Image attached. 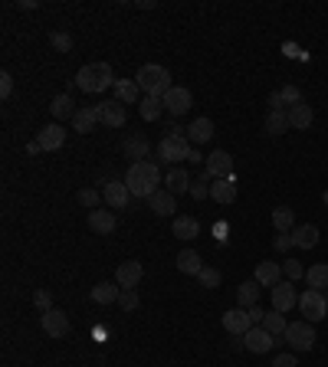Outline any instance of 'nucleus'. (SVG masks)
<instances>
[{"mask_svg": "<svg viewBox=\"0 0 328 367\" xmlns=\"http://www.w3.org/2000/svg\"><path fill=\"white\" fill-rule=\"evenodd\" d=\"M125 184H128L132 197H145L148 200L151 193L158 191V184H161V171H158L154 161H134L125 171Z\"/></svg>", "mask_w": 328, "mask_h": 367, "instance_id": "obj_1", "label": "nucleus"}, {"mask_svg": "<svg viewBox=\"0 0 328 367\" xmlns=\"http://www.w3.org/2000/svg\"><path fill=\"white\" fill-rule=\"evenodd\" d=\"M115 82L119 79H115L108 62H89V66H82L75 73V86L82 88V92H89V95H99L105 88H115Z\"/></svg>", "mask_w": 328, "mask_h": 367, "instance_id": "obj_2", "label": "nucleus"}, {"mask_svg": "<svg viewBox=\"0 0 328 367\" xmlns=\"http://www.w3.org/2000/svg\"><path fill=\"white\" fill-rule=\"evenodd\" d=\"M134 82H138V88H141L145 95H154V99H164V95L174 88V82H171V73H167L164 66H158V62L141 66V69L134 73Z\"/></svg>", "mask_w": 328, "mask_h": 367, "instance_id": "obj_3", "label": "nucleus"}, {"mask_svg": "<svg viewBox=\"0 0 328 367\" xmlns=\"http://www.w3.org/2000/svg\"><path fill=\"white\" fill-rule=\"evenodd\" d=\"M187 158H191L187 134H164L161 141H158V161L178 164V161H187Z\"/></svg>", "mask_w": 328, "mask_h": 367, "instance_id": "obj_4", "label": "nucleus"}, {"mask_svg": "<svg viewBox=\"0 0 328 367\" xmlns=\"http://www.w3.org/2000/svg\"><path fill=\"white\" fill-rule=\"evenodd\" d=\"M285 344L292 348V351H312L315 348V328L312 322H289V328H285Z\"/></svg>", "mask_w": 328, "mask_h": 367, "instance_id": "obj_5", "label": "nucleus"}, {"mask_svg": "<svg viewBox=\"0 0 328 367\" xmlns=\"http://www.w3.org/2000/svg\"><path fill=\"white\" fill-rule=\"evenodd\" d=\"M298 309L305 315V322H322L328 318V302H325V292H315V289H305L298 295Z\"/></svg>", "mask_w": 328, "mask_h": 367, "instance_id": "obj_6", "label": "nucleus"}, {"mask_svg": "<svg viewBox=\"0 0 328 367\" xmlns=\"http://www.w3.org/2000/svg\"><path fill=\"white\" fill-rule=\"evenodd\" d=\"M102 197L112 210H128V204H132V191H128V184L119 180V177H108V180H105Z\"/></svg>", "mask_w": 328, "mask_h": 367, "instance_id": "obj_7", "label": "nucleus"}, {"mask_svg": "<svg viewBox=\"0 0 328 367\" xmlns=\"http://www.w3.org/2000/svg\"><path fill=\"white\" fill-rule=\"evenodd\" d=\"M164 102V112H171L174 118L180 115H187L191 112V105H194V95H191V88H184V86H174L167 95L161 99Z\"/></svg>", "mask_w": 328, "mask_h": 367, "instance_id": "obj_8", "label": "nucleus"}, {"mask_svg": "<svg viewBox=\"0 0 328 367\" xmlns=\"http://www.w3.org/2000/svg\"><path fill=\"white\" fill-rule=\"evenodd\" d=\"M272 344H276V338L269 335L263 324H253L246 335H243V348L246 351H253V354H266V351H272Z\"/></svg>", "mask_w": 328, "mask_h": 367, "instance_id": "obj_9", "label": "nucleus"}, {"mask_svg": "<svg viewBox=\"0 0 328 367\" xmlns=\"http://www.w3.org/2000/svg\"><path fill=\"white\" fill-rule=\"evenodd\" d=\"M40 324H43L46 338H66V335H69V318H66V311H60V309L43 311Z\"/></svg>", "mask_w": 328, "mask_h": 367, "instance_id": "obj_10", "label": "nucleus"}, {"mask_svg": "<svg viewBox=\"0 0 328 367\" xmlns=\"http://www.w3.org/2000/svg\"><path fill=\"white\" fill-rule=\"evenodd\" d=\"M99 118H102V125H108V128H125L128 112H125V105H121L119 99H108V102L99 105Z\"/></svg>", "mask_w": 328, "mask_h": 367, "instance_id": "obj_11", "label": "nucleus"}, {"mask_svg": "<svg viewBox=\"0 0 328 367\" xmlns=\"http://www.w3.org/2000/svg\"><path fill=\"white\" fill-rule=\"evenodd\" d=\"M224 328L230 331V335L243 338V335L253 328V318H250V311L246 309H230V311H224Z\"/></svg>", "mask_w": 328, "mask_h": 367, "instance_id": "obj_12", "label": "nucleus"}, {"mask_svg": "<svg viewBox=\"0 0 328 367\" xmlns=\"http://www.w3.org/2000/svg\"><path fill=\"white\" fill-rule=\"evenodd\" d=\"M213 180H220V177H233V158H230V151H213L207 154V167H204Z\"/></svg>", "mask_w": 328, "mask_h": 367, "instance_id": "obj_13", "label": "nucleus"}, {"mask_svg": "<svg viewBox=\"0 0 328 367\" xmlns=\"http://www.w3.org/2000/svg\"><path fill=\"white\" fill-rule=\"evenodd\" d=\"M292 305H298V295H296V285L285 279V282H279V285H272V309L276 311H289Z\"/></svg>", "mask_w": 328, "mask_h": 367, "instance_id": "obj_14", "label": "nucleus"}, {"mask_svg": "<svg viewBox=\"0 0 328 367\" xmlns=\"http://www.w3.org/2000/svg\"><path fill=\"white\" fill-rule=\"evenodd\" d=\"M102 118H99V105H86V108H75L73 115V132L79 134H89L95 132V125H99Z\"/></svg>", "mask_w": 328, "mask_h": 367, "instance_id": "obj_15", "label": "nucleus"}, {"mask_svg": "<svg viewBox=\"0 0 328 367\" xmlns=\"http://www.w3.org/2000/svg\"><path fill=\"white\" fill-rule=\"evenodd\" d=\"M36 141H40L43 151H60V147L66 145V128H62L60 121H53V125H46L43 132L36 134Z\"/></svg>", "mask_w": 328, "mask_h": 367, "instance_id": "obj_16", "label": "nucleus"}, {"mask_svg": "<svg viewBox=\"0 0 328 367\" xmlns=\"http://www.w3.org/2000/svg\"><path fill=\"white\" fill-rule=\"evenodd\" d=\"M115 226H119V220H115L112 210H89V230L92 233L108 236V233H115Z\"/></svg>", "mask_w": 328, "mask_h": 367, "instance_id": "obj_17", "label": "nucleus"}, {"mask_svg": "<svg viewBox=\"0 0 328 367\" xmlns=\"http://www.w3.org/2000/svg\"><path fill=\"white\" fill-rule=\"evenodd\" d=\"M141 276H145V269H141V263H134V259H128V263H121L119 269H115V282H119L121 289H134V285L141 282Z\"/></svg>", "mask_w": 328, "mask_h": 367, "instance_id": "obj_18", "label": "nucleus"}, {"mask_svg": "<svg viewBox=\"0 0 328 367\" xmlns=\"http://www.w3.org/2000/svg\"><path fill=\"white\" fill-rule=\"evenodd\" d=\"M285 115H289V128H298V132H309V128H312V121H315V112H312V105L309 102L292 105Z\"/></svg>", "mask_w": 328, "mask_h": 367, "instance_id": "obj_19", "label": "nucleus"}, {"mask_svg": "<svg viewBox=\"0 0 328 367\" xmlns=\"http://www.w3.org/2000/svg\"><path fill=\"white\" fill-rule=\"evenodd\" d=\"M121 151H125V158H132V164L134 161H145V158L151 154V141L145 138V134H132V138H125Z\"/></svg>", "mask_w": 328, "mask_h": 367, "instance_id": "obj_20", "label": "nucleus"}, {"mask_svg": "<svg viewBox=\"0 0 328 367\" xmlns=\"http://www.w3.org/2000/svg\"><path fill=\"white\" fill-rule=\"evenodd\" d=\"M210 197L217 200V204H233L237 200V180L233 177H220V180H213L210 184Z\"/></svg>", "mask_w": 328, "mask_h": 367, "instance_id": "obj_21", "label": "nucleus"}, {"mask_svg": "<svg viewBox=\"0 0 328 367\" xmlns=\"http://www.w3.org/2000/svg\"><path fill=\"white\" fill-rule=\"evenodd\" d=\"M210 138H213V121L204 115L194 118L191 128H187V141H191V145H207Z\"/></svg>", "mask_w": 328, "mask_h": 367, "instance_id": "obj_22", "label": "nucleus"}, {"mask_svg": "<svg viewBox=\"0 0 328 367\" xmlns=\"http://www.w3.org/2000/svg\"><path fill=\"white\" fill-rule=\"evenodd\" d=\"M148 206L158 213V217H171V213L178 210V200H174V193L171 191H154L148 197Z\"/></svg>", "mask_w": 328, "mask_h": 367, "instance_id": "obj_23", "label": "nucleus"}, {"mask_svg": "<svg viewBox=\"0 0 328 367\" xmlns=\"http://www.w3.org/2000/svg\"><path fill=\"white\" fill-rule=\"evenodd\" d=\"M164 184H167V191L174 193H191V174L184 171V167H171L167 171V177H164Z\"/></svg>", "mask_w": 328, "mask_h": 367, "instance_id": "obj_24", "label": "nucleus"}, {"mask_svg": "<svg viewBox=\"0 0 328 367\" xmlns=\"http://www.w3.org/2000/svg\"><path fill=\"white\" fill-rule=\"evenodd\" d=\"M279 279H283V265L279 263H259L256 265V285L272 289V285H279Z\"/></svg>", "mask_w": 328, "mask_h": 367, "instance_id": "obj_25", "label": "nucleus"}, {"mask_svg": "<svg viewBox=\"0 0 328 367\" xmlns=\"http://www.w3.org/2000/svg\"><path fill=\"white\" fill-rule=\"evenodd\" d=\"M292 243H296L298 250H315V246H318V226H312V223L296 226V230H292Z\"/></svg>", "mask_w": 328, "mask_h": 367, "instance_id": "obj_26", "label": "nucleus"}, {"mask_svg": "<svg viewBox=\"0 0 328 367\" xmlns=\"http://www.w3.org/2000/svg\"><path fill=\"white\" fill-rule=\"evenodd\" d=\"M200 269H204V263H200V252L197 250L178 252V272H184V276H200Z\"/></svg>", "mask_w": 328, "mask_h": 367, "instance_id": "obj_27", "label": "nucleus"}, {"mask_svg": "<svg viewBox=\"0 0 328 367\" xmlns=\"http://www.w3.org/2000/svg\"><path fill=\"white\" fill-rule=\"evenodd\" d=\"M119 295H121L119 282H99V285L92 289V302H99V305H112V302H119Z\"/></svg>", "mask_w": 328, "mask_h": 367, "instance_id": "obj_28", "label": "nucleus"}, {"mask_svg": "<svg viewBox=\"0 0 328 367\" xmlns=\"http://www.w3.org/2000/svg\"><path fill=\"white\" fill-rule=\"evenodd\" d=\"M138 115L145 118V121H161L164 102H161V99H154V95H145V99L138 102Z\"/></svg>", "mask_w": 328, "mask_h": 367, "instance_id": "obj_29", "label": "nucleus"}, {"mask_svg": "<svg viewBox=\"0 0 328 367\" xmlns=\"http://www.w3.org/2000/svg\"><path fill=\"white\" fill-rule=\"evenodd\" d=\"M171 233L178 236V239H197L200 236V223L194 217H178L174 226H171Z\"/></svg>", "mask_w": 328, "mask_h": 367, "instance_id": "obj_30", "label": "nucleus"}, {"mask_svg": "<svg viewBox=\"0 0 328 367\" xmlns=\"http://www.w3.org/2000/svg\"><path fill=\"white\" fill-rule=\"evenodd\" d=\"M138 95H141V88H138L134 79H119V82H115V99H119L121 105L138 102Z\"/></svg>", "mask_w": 328, "mask_h": 367, "instance_id": "obj_31", "label": "nucleus"}, {"mask_svg": "<svg viewBox=\"0 0 328 367\" xmlns=\"http://www.w3.org/2000/svg\"><path fill=\"white\" fill-rule=\"evenodd\" d=\"M272 226H276V233H292L296 230V213L289 206H276L272 210Z\"/></svg>", "mask_w": 328, "mask_h": 367, "instance_id": "obj_32", "label": "nucleus"}, {"mask_svg": "<svg viewBox=\"0 0 328 367\" xmlns=\"http://www.w3.org/2000/svg\"><path fill=\"white\" fill-rule=\"evenodd\" d=\"M237 302H239V309H256L259 305V289H256V279L250 282H243L237 289Z\"/></svg>", "mask_w": 328, "mask_h": 367, "instance_id": "obj_33", "label": "nucleus"}, {"mask_svg": "<svg viewBox=\"0 0 328 367\" xmlns=\"http://www.w3.org/2000/svg\"><path fill=\"white\" fill-rule=\"evenodd\" d=\"M263 128H266V134L279 138V134L289 132V115H285V112H269L266 121H263Z\"/></svg>", "mask_w": 328, "mask_h": 367, "instance_id": "obj_34", "label": "nucleus"}, {"mask_svg": "<svg viewBox=\"0 0 328 367\" xmlns=\"http://www.w3.org/2000/svg\"><path fill=\"white\" fill-rule=\"evenodd\" d=\"M305 279H309V289H315V292H322V289H328V263L309 265Z\"/></svg>", "mask_w": 328, "mask_h": 367, "instance_id": "obj_35", "label": "nucleus"}, {"mask_svg": "<svg viewBox=\"0 0 328 367\" xmlns=\"http://www.w3.org/2000/svg\"><path fill=\"white\" fill-rule=\"evenodd\" d=\"M263 328H266L272 338H279V335H285V328H289V322L283 318V311H266V318H263Z\"/></svg>", "mask_w": 328, "mask_h": 367, "instance_id": "obj_36", "label": "nucleus"}, {"mask_svg": "<svg viewBox=\"0 0 328 367\" xmlns=\"http://www.w3.org/2000/svg\"><path fill=\"white\" fill-rule=\"evenodd\" d=\"M49 112H53V118H73L75 115L73 95H56V99H53V105H49Z\"/></svg>", "mask_w": 328, "mask_h": 367, "instance_id": "obj_37", "label": "nucleus"}, {"mask_svg": "<svg viewBox=\"0 0 328 367\" xmlns=\"http://www.w3.org/2000/svg\"><path fill=\"white\" fill-rule=\"evenodd\" d=\"M210 184H213V177L204 171V174L197 177V180H191V197H194V200H204V197H210Z\"/></svg>", "mask_w": 328, "mask_h": 367, "instance_id": "obj_38", "label": "nucleus"}, {"mask_svg": "<svg viewBox=\"0 0 328 367\" xmlns=\"http://www.w3.org/2000/svg\"><path fill=\"white\" fill-rule=\"evenodd\" d=\"M197 279H200V285H204V289H220L224 276H220V269H210V265H204Z\"/></svg>", "mask_w": 328, "mask_h": 367, "instance_id": "obj_39", "label": "nucleus"}, {"mask_svg": "<svg viewBox=\"0 0 328 367\" xmlns=\"http://www.w3.org/2000/svg\"><path fill=\"white\" fill-rule=\"evenodd\" d=\"M49 43H53L56 53H73V36H69V33H62V29L49 33Z\"/></svg>", "mask_w": 328, "mask_h": 367, "instance_id": "obj_40", "label": "nucleus"}, {"mask_svg": "<svg viewBox=\"0 0 328 367\" xmlns=\"http://www.w3.org/2000/svg\"><path fill=\"white\" fill-rule=\"evenodd\" d=\"M82 206H89V210H99V200H105V197H99V191L95 187H86V191H79V197H75Z\"/></svg>", "mask_w": 328, "mask_h": 367, "instance_id": "obj_41", "label": "nucleus"}, {"mask_svg": "<svg viewBox=\"0 0 328 367\" xmlns=\"http://www.w3.org/2000/svg\"><path fill=\"white\" fill-rule=\"evenodd\" d=\"M279 95H283V102L289 105V108L305 102V99H302V88H298V86H283V88H279Z\"/></svg>", "mask_w": 328, "mask_h": 367, "instance_id": "obj_42", "label": "nucleus"}, {"mask_svg": "<svg viewBox=\"0 0 328 367\" xmlns=\"http://www.w3.org/2000/svg\"><path fill=\"white\" fill-rule=\"evenodd\" d=\"M119 305H121V311H134L138 309V292H134V289H121Z\"/></svg>", "mask_w": 328, "mask_h": 367, "instance_id": "obj_43", "label": "nucleus"}, {"mask_svg": "<svg viewBox=\"0 0 328 367\" xmlns=\"http://www.w3.org/2000/svg\"><path fill=\"white\" fill-rule=\"evenodd\" d=\"M283 269H285V279H289V282H296V279H302V276H305V269H302V263H298V259H285Z\"/></svg>", "mask_w": 328, "mask_h": 367, "instance_id": "obj_44", "label": "nucleus"}, {"mask_svg": "<svg viewBox=\"0 0 328 367\" xmlns=\"http://www.w3.org/2000/svg\"><path fill=\"white\" fill-rule=\"evenodd\" d=\"M33 305L40 311H49L53 309V295L46 292V289H36V292H33Z\"/></svg>", "mask_w": 328, "mask_h": 367, "instance_id": "obj_45", "label": "nucleus"}, {"mask_svg": "<svg viewBox=\"0 0 328 367\" xmlns=\"http://www.w3.org/2000/svg\"><path fill=\"white\" fill-rule=\"evenodd\" d=\"M10 92H14V75L3 69V73H0V99L7 102V99H10Z\"/></svg>", "mask_w": 328, "mask_h": 367, "instance_id": "obj_46", "label": "nucleus"}, {"mask_svg": "<svg viewBox=\"0 0 328 367\" xmlns=\"http://www.w3.org/2000/svg\"><path fill=\"white\" fill-rule=\"evenodd\" d=\"M272 246L279 252H285V250H292L296 243H292V233H276V239H272Z\"/></svg>", "mask_w": 328, "mask_h": 367, "instance_id": "obj_47", "label": "nucleus"}, {"mask_svg": "<svg viewBox=\"0 0 328 367\" xmlns=\"http://www.w3.org/2000/svg\"><path fill=\"white\" fill-rule=\"evenodd\" d=\"M269 367H298V364H296V357H292V354H279Z\"/></svg>", "mask_w": 328, "mask_h": 367, "instance_id": "obj_48", "label": "nucleus"}, {"mask_svg": "<svg viewBox=\"0 0 328 367\" xmlns=\"http://www.w3.org/2000/svg\"><path fill=\"white\" fill-rule=\"evenodd\" d=\"M283 95H279V92H272V95H269V112H283Z\"/></svg>", "mask_w": 328, "mask_h": 367, "instance_id": "obj_49", "label": "nucleus"}, {"mask_svg": "<svg viewBox=\"0 0 328 367\" xmlns=\"http://www.w3.org/2000/svg\"><path fill=\"white\" fill-rule=\"evenodd\" d=\"M250 311V318H253V324H263V318H266V311L259 309V305H256V309H246Z\"/></svg>", "mask_w": 328, "mask_h": 367, "instance_id": "obj_50", "label": "nucleus"}, {"mask_svg": "<svg viewBox=\"0 0 328 367\" xmlns=\"http://www.w3.org/2000/svg\"><path fill=\"white\" fill-rule=\"evenodd\" d=\"M36 7H40L36 0H20V10H36Z\"/></svg>", "mask_w": 328, "mask_h": 367, "instance_id": "obj_51", "label": "nucleus"}, {"mask_svg": "<svg viewBox=\"0 0 328 367\" xmlns=\"http://www.w3.org/2000/svg\"><path fill=\"white\" fill-rule=\"evenodd\" d=\"M40 151H43V147H40V141H30V145H27V154H40Z\"/></svg>", "mask_w": 328, "mask_h": 367, "instance_id": "obj_52", "label": "nucleus"}, {"mask_svg": "<svg viewBox=\"0 0 328 367\" xmlns=\"http://www.w3.org/2000/svg\"><path fill=\"white\" fill-rule=\"evenodd\" d=\"M322 204H325V206H328V191H325V193H322Z\"/></svg>", "mask_w": 328, "mask_h": 367, "instance_id": "obj_53", "label": "nucleus"}, {"mask_svg": "<svg viewBox=\"0 0 328 367\" xmlns=\"http://www.w3.org/2000/svg\"><path fill=\"white\" fill-rule=\"evenodd\" d=\"M325 302H328V289H325Z\"/></svg>", "mask_w": 328, "mask_h": 367, "instance_id": "obj_54", "label": "nucleus"}]
</instances>
